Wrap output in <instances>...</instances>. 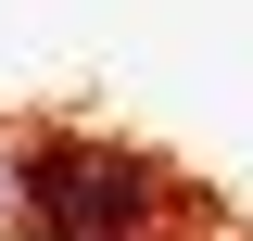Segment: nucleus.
<instances>
[{"label":"nucleus","instance_id":"f257e3e1","mask_svg":"<svg viewBox=\"0 0 253 241\" xmlns=\"http://www.w3.org/2000/svg\"><path fill=\"white\" fill-rule=\"evenodd\" d=\"M26 203H38L51 241H139L152 229V178H139L126 152H76V140L26 165Z\"/></svg>","mask_w":253,"mask_h":241},{"label":"nucleus","instance_id":"f03ea898","mask_svg":"<svg viewBox=\"0 0 253 241\" xmlns=\"http://www.w3.org/2000/svg\"><path fill=\"white\" fill-rule=\"evenodd\" d=\"M0 203H13V178H0Z\"/></svg>","mask_w":253,"mask_h":241}]
</instances>
